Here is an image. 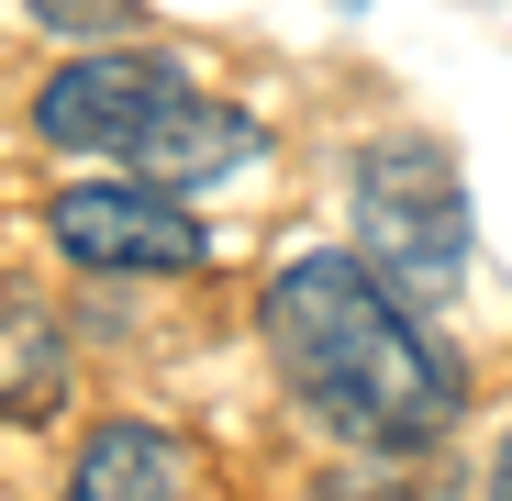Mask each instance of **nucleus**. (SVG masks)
Wrapping results in <instances>:
<instances>
[{"label":"nucleus","instance_id":"1","mask_svg":"<svg viewBox=\"0 0 512 501\" xmlns=\"http://www.w3.org/2000/svg\"><path fill=\"white\" fill-rule=\"evenodd\" d=\"M256 334H268L279 390L323 435H346L368 457H423L468 412V357L357 245H301V257H279L268 290H256Z\"/></svg>","mask_w":512,"mask_h":501},{"label":"nucleus","instance_id":"2","mask_svg":"<svg viewBox=\"0 0 512 501\" xmlns=\"http://www.w3.org/2000/svg\"><path fill=\"white\" fill-rule=\"evenodd\" d=\"M346 234L357 257L412 301V312H446L468 290L479 257V212H468V167L435 134H368L346 156Z\"/></svg>","mask_w":512,"mask_h":501},{"label":"nucleus","instance_id":"3","mask_svg":"<svg viewBox=\"0 0 512 501\" xmlns=\"http://www.w3.org/2000/svg\"><path fill=\"white\" fill-rule=\"evenodd\" d=\"M45 245L78 279H190L212 268V223L156 179H78L45 201Z\"/></svg>","mask_w":512,"mask_h":501},{"label":"nucleus","instance_id":"4","mask_svg":"<svg viewBox=\"0 0 512 501\" xmlns=\"http://www.w3.org/2000/svg\"><path fill=\"white\" fill-rule=\"evenodd\" d=\"M179 90H190V56H167V45H78L34 90V145H56V156H134L145 123Z\"/></svg>","mask_w":512,"mask_h":501},{"label":"nucleus","instance_id":"5","mask_svg":"<svg viewBox=\"0 0 512 501\" xmlns=\"http://www.w3.org/2000/svg\"><path fill=\"white\" fill-rule=\"evenodd\" d=\"M256 156H268V123H256V112H234V101H212V90H179V101L145 123V145H134L123 167L156 179V190H179V201H201V190L245 179Z\"/></svg>","mask_w":512,"mask_h":501},{"label":"nucleus","instance_id":"6","mask_svg":"<svg viewBox=\"0 0 512 501\" xmlns=\"http://www.w3.org/2000/svg\"><path fill=\"white\" fill-rule=\"evenodd\" d=\"M67 312L0 268V424H56L67 412Z\"/></svg>","mask_w":512,"mask_h":501},{"label":"nucleus","instance_id":"7","mask_svg":"<svg viewBox=\"0 0 512 501\" xmlns=\"http://www.w3.org/2000/svg\"><path fill=\"white\" fill-rule=\"evenodd\" d=\"M56 501H190V446L167 424H90L67 457V490Z\"/></svg>","mask_w":512,"mask_h":501},{"label":"nucleus","instance_id":"8","mask_svg":"<svg viewBox=\"0 0 512 501\" xmlns=\"http://www.w3.org/2000/svg\"><path fill=\"white\" fill-rule=\"evenodd\" d=\"M23 12L56 45H123V34H145V0H23Z\"/></svg>","mask_w":512,"mask_h":501},{"label":"nucleus","instance_id":"9","mask_svg":"<svg viewBox=\"0 0 512 501\" xmlns=\"http://www.w3.org/2000/svg\"><path fill=\"white\" fill-rule=\"evenodd\" d=\"M479 501H512V424L490 435V490H479Z\"/></svg>","mask_w":512,"mask_h":501}]
</instances>
